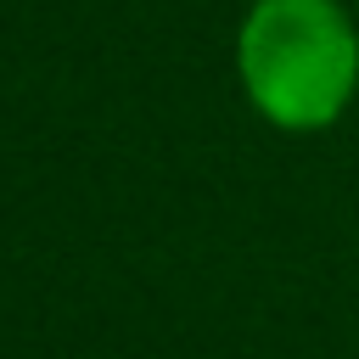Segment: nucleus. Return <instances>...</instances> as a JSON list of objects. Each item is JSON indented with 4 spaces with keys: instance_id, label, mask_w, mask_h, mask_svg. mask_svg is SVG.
Listing matches in <instances>:
<instances>
[{
    "instance_id": "nucleus-1",
    "label": "nucleus",
    "mask_w": 359,
    "mask_h": 359,
    "mask_svg": "<svg viewBox=\"0 0 359 359\" xmlns=\"http://www.w3.org/2000/svg\"><path fill=\"white\" fill-rule=\"evenodd\" d=\"M236 84L280 135L331 129L359 95V22L342 0H252L236 28Z\"/></svg>"
}]
</instances>
